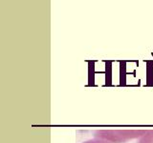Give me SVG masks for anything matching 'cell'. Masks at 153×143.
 <instances>
[{"label": "cell", "mask_w": 153, "mask_h": 143, "mask_svg": "<svg viewBox=\"0 0 153 143\" xmlns=\"http://www.w3.org/2000/svg\"><path fill=\"white\" fill-rule=\"evenodd\" d=\"M147 130H97L95 138H100L110 143H123L134 138H141Z\"/></svg>", "instance_id": "cell-1"}, {"label": "cell", "mask_w": 153, "mask_h": 143, "mask_svg": "<svg viewBox=\"0 0 153 143\" xmlns=\"http://www.w3.org/2000/svg\"><path fill=\"white\" fill-rule=\"evenodd\" d=\"M137 143H153V130H147L146 135L142 136Z\"/></svg>", "instance_id": "cell-2"}, {"label": "cell", "mask_w": 153, "mask_h": 143, "mask_svg": "<svg viewBox=\"0 0 153 143\" xmlns=\"http://www.w3.org/2000/svg\"><path fill=\"white\" fill-rule=\"evenodd\" d=\"M82 143H110V142L102 140V139H100V138H93V139L86 140V141H84Z\"/></svg>", "instance_id": "cell-3"}]
</instances>
